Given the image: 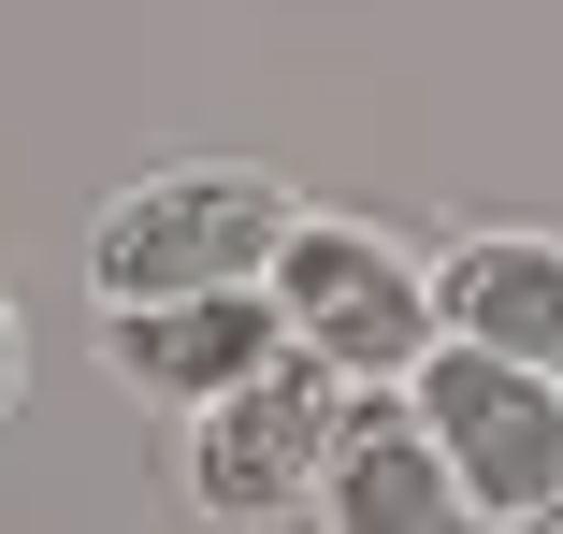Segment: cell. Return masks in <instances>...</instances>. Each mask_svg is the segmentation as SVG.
<instances>
[{"label": "cell", "mask_w": 563, "mask_h": 534, "mask_svg": "<svg viewBox=\"0 0 563 534\" xmlns=\"http://www.w3.org/2000/svg\"><path fill=\"white\" fill-rule=\"evenodd\" d=\"M275 303H289V333H303L332 376H362V390H390V376H419V361L448 347L433 260H405L376 218H303L289 260H275Z\"/></svg>", "instance_id": "obj_2"}, {"label": "cell", "mask_w": 563, "mask_h": 534, "mask_svg": "<svg viewBox=\"0 0 563 534\" xmlns=\"http://www.w3.org/2000/svg\"><path fill=\"white\" fill-rule=\"evenodd\" d=\"M405 390L433 404L448 463H463V491H477L492 520L563 505V376H534V361H506V347H477V333H448Z\"/></svg>", "instance_id": "obj_4"}, {"label": "cell", "mask_w": 563, "mask_h": 534, "mask_svg": "<svg viewBox=\"0 0 563 534\" xmlns=\"http://www.w3.org/2000/svg\"><path fill=\"white\" fill-rule=\"evenodd\" d=\"M492 534H563V505H520V520H492Z\"/></svg>", "instance_id": "obj_9"}, {"label": "cell", "mask_w": 563, "mask_h": 534, "mask_svg": "<svg viewBox=\"0 0 563 534\" xmlns=\"http://www.w3.org/2000/svg\"><path fill=\"white\" fill-rule=\"evenodd\" d=\"M289 347V303L261 289H159V303H101V376L145 404H217Z\"/></svg>", "instance_id": "obj_6"}, {"label": "cell", "mask_w": 563, "mask_h": 534, "mask_svg": "<svg viewBox=\"0 0 563 534\" xmlns=\"http://www.w3.org/2000/svg\"><path fill=\"white\" fill-rule=\"evenodd\" d=\"M303 232L289 174L261 159H159L87 218V289L101 303H159V289H261Z\"/></svg>", "instance_id": "obj_1"}, {"label": "cell", "mask_w": 563, "mask_h": 534, "mask_svg": "<svg viewBox=\"0 0 563 534\" xmlns=\"http://www.w3.org/2000/svg\"><path fill=\"white\" fill-rule=\"evenodd\" d=\"M15 390H30V333H15V303H0V419H15Z\"/></svg>", "instance_id": "obj_8"}, {"label": "cell", "mask_w": 563, "mask_h": 534, "mask_svg": "<svg viewBox=\"0 0 563 534\" xmlns=\"http://www.w3.org/2000/svg\"><path fill=\"white\" fill-rule=\"evenodd\" d=\"M347 390H362V376H332V361L289 333L246 390L188 404V491H202V520H289V505H318L332 434H347Z\"/></svg>", "instance_id": "obj_3"}, {"label": "cell", "mask_w": 563, "mask_h": 534, "mask_svg": "<svg viewBox=\"0 0 563 534\" xmlns=\"http://www.w3.org/2000/svg\"><path fill=\"white\" fill-rule=\"evenodd\" d=\"M318 520L332 534H477L492 505L463 491L433 404L390 376V390H347V434H332V477H318Z\"/></svg>", "instance_id": "obj_5"}, {"label": "cell", "mask_w": 563, "mask_h": 534, "mask_svg": "<svg viewBox=\"0 0 563 534\" xmlns=\"http://www.w3.org/2000/svg\"><path fill=\"white\" fill-rule=\"evenodd\" d=\"M433 289H448V333L563 376V232H463L433 260Z\"/></svg>", "instance_id": "obj_7"}]
</instances>
